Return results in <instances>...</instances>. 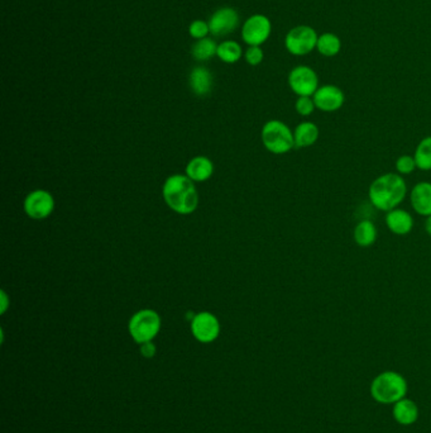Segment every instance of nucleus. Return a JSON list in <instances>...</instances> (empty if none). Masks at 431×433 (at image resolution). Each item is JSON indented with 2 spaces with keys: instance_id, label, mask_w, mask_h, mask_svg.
I'll return each mask as SVG.
<instances>
[{
  "instance_id": "nucleus-7",
  "label": "nucleus",
  "mask_w": 431,
  "mask_h": 433,
  "mask_svg": "<svg viewBox=\"0 0 431 433\" xmlns=\"http://www.w3.org/2000/svg\"><path fill=\"white\" fill-rule=\"evenodd\" d=\"M289 85L298 97H312L320 88L315 70L304 65L292 69L289 75Z\"/></svg>"
},
{
  "instance_id": "nucleus-26",
  "label": "nucleus",
  "mask_w": 431,
  "mask_h": 433,
  "mask_svg": "<svg viewBox=\"0 0 431 433\" xmlns=\"http://www.w3.org/2000/svg\"><path fill=\"white\" fill-rule=\"evenodd\" d=\"M188 32L190 35L196 38V40H201V38H205L207 36V33H210L209 30V23L204 22V20H194L190 27H188Z\"/></svg>"
},
{
  "instance_id": "nucleus-15",
  "label": "nucleus",
  "mask_w": 431,
  "mask_h": 433,
  "mask_svg": "<svg viewBox=\"0 0 431 433\" xmlns=\"http://www.w3.org/2000/svg\"><path fill=\"white\" fill-rule=\"evenodd\" d=\"M392 415L401 426H413V423H416L419 420V407L411 399L403 398L394 404Z\"/></svg>"
},
{
  "instance_id": "nucleus-3",
  "label": "nucleus",
  "mask_w": 431,
  "mask_h": 433,
  "mask_svg": "<svg viewBox=\"0 0 431 433\" xmlns=\"http://www.w3.org/2000/svg\"><path fill=\"white\" fill-rule=\"evenodd\" d=\"M370 396L380 404L389 405L406 398L408 384L405 376L397 372H383L373 379Z\"/></svg>"
},
{
  "instance_id": "nucleus-17",
  "label": "nucleus",
  "mask_w": 431,
  "mask_h": 433,
  "mask_svg": "<svg viewBox=\"0 0 431 433\" xmlns=\"http://www.w3.org/2000/svg\"><path fill=\"white\" fill-rule=\"evenodd\" d=\"M213 161L205 156H196L194 159L190 160L186 166V175L193 182H199V183L207 182L213 177Z\"/></svg>"
},
{
  "instance_id": "nucleus-4",
  "label": "nucleus",
  "mask_w": 431,
  "mask_h": 433,
  "mask_svg": "<svg viewBox=\"0 0 431 433\" xmlns=\"http://www.w3.org/2000/svg\"><path fill=\"white\" fill-rule=\"evenodd\" d=\"M262 142L269 153L284 155L295 147L293 132L286 123L274 119L266 123L262 129Z\"/></svg>"
},
{
  "instance_id": "nucleus-25",
  "label": "nucleus",
  "mask_w": 431,
  "mask_h": 433,
  "mask_svg": "<svg viewBox=\"0 0 431 433\" xmlns=\"http://www.w3.org/2000/svg\"><path fill=\"white\" fill-rule=\"evenodd\" d=\"M295 109L300 116L309 117L316 109L314 99L311 97H298L296 103H295Z\"/></svg>"
},
{
  "instance_id": "nucleus-14",
  "label": "nucleus",
  "mask_w": 431,
  "mask_h": 433,
  "mask_svg": "<svg viewBox=\"0 0 431 433\" xmlns=\"http://www.w3.org/2000/svg\"><path fill=\"white\" fill-rule=\"evenodd\" d=\"M410 201L416 213L423 217L431 215V183L416 184L410 193Z\"/></svg>"
},
{
  "instance_id": "nucleus-30",
  "label": "nucleus",
  "mask_w": 431,
  "mask_h": 433,
  "mask_svg": "<svg viewBox=\"0 0 431 433\" xmlns=\"http://www.w3.org/2000/svg\"><path fill=\"white\" fill-rule=\"evenodd\" d=\"M425 231L427 235H430L431 236V215L426 217Z\"/></svg>"
},
{
  "instance_id": "nucleus-6",
  "label": "nucleus",
  "mask_w": 431,
  "mask_h": 433,
  "mask_svg": "<svg viewBox=\"0 0 431 433\" xmlns=\"http://www.w3.org/2000/svg\"><path fill=\"white\" fill-rule=\"evenodd\" d=\"M317 33L312 27L298 25L287 33L285 46L293 56H305L316 49Z\"/></svg>"
},
{
  "instance_id": "nucleus-9",
  "label": "nucleus",
  "mask_w": 431,
  "mask_h": 433,
  "mask_svg": "<svg viewBox=\"0 0 431 433\" xmlns=\"http://www.w3.org/2000/svg\"><path fill=\"white\" fill-rule=\"evenodd\" d=\"M55 209V199L47 190H35L25 196V210L32 220H44Z\"/></svg>"
},
{
  "instance_id": "nucleus-27",
  "label": "nucleus",
  "mask_w": 431,
  "mask_h": 433,
  "mask_svg": "<svg viewBox=\"0 0 431 433\" xmlns=\"http://www.w3.org/2000/svg\"><path fill=\"white\" fill-rule=\"evenodd\" d=\"M245 60L252 66L260 65L263 61V51H262L261 47L260 46H250L245 51Z\"/></svg>"
},
{
  "instance_id": "nucleus-2",
  "label": "nucleus",
  "mask_w": 431,
  "mask_h": 433,
  "mask_svg": "<svg viewBox=\"0 0 431 433\" xmlns=\"http://www.w3.org/2000/svg\"><path fill=\"white\" fill-rule=\"evenodd\" d=\"M166 204L178 214H190L199 206V194L188 175L175 174L167 177L162 188Z\"/></svg>"
},
{
  "instance_id": "nucleus-10",
  "label": "nucleus",
  "mask_w": 431,
  "mask_h": 433,
  "mask_svg": "<svg viewBox=\"0 0 431 433\" xmlns=\"http://www.w3.org/2000/svg\"><path fill=\"white\" fill-rule=\"evenodd\" d=\"M272 31V25L266 16L255 14L249 17L243 25L242 37L249 46H261L266 42Z\"/></svg>"
},
{
  "instance_id": "nucleus-21",
  "label": "nucleus",
  "mask_w": 431,
  "mask_h": 433,
  "mask_svg": "<svg viewBox=\"0 0 431 433\" xmlns=\"http://www.w3.org/2000/svg\"><path fill=\"white\" fill-rule=\"evenodd\" d=\"M217 55L223 62L236 64L241 60L243 51H242L241 45L236 41H224L219 45Z\"/></svg>"
},
{
  "instance_id": "nucleus-13",
  "label": "nucleus",
  "mask_w": 431,
  "mask_h": 433,
  "mask_svg": "<svg viewBox=\"0 0 431 433\" xmlns=\"http://www.w3.org/2000/svg\"><path fill=\"white\" fill-rule=\"evenodd\" d=\"M386 226L397 236H406L413 231V215L405 209L395 208L386 214Z\"/></svg>"
},
{
  "instance_id": "nucleus-8",
  "label": "nucleus",
  "mask_w": 431,
  "mask_h": 433,
  "mask_svg": "<svg viewBox=\"0 0 431 433\" xmlns=\"http://www.w3.org/2000/svg\"><path fill=\"white\" fill-rule=\"evenodd\" d=\"M191 333L196 341L212 343L220 335V324L218 318L210 312H201L195 314L191 321Z\"/></svg>"
},
{
  "instance_id": "nucleus-22",
  "label": "nucleus",
  "mask_w": 431,
  "mask_h": 433,
  "mask_svg": "<svg viewBox=\"0 0 431 433\" xmlns=\"http://www.w3.org/2000/svg\"><path fill=\"white\" fill-rule=\"evenodd\" d=\"M413 158L418 169L423 171L431 170V136L420 141L413 153Z\"/></svg>"
},
{
  "instance_id": "nucleus-16",
  "label": "nucleus",
  "mask_w": 431,
  "mask_h": 433,
  "mask_svg": "<svg viewBox=\"0 0 431 433\" xmlns=\"http://www.w3.org/2000/svg\"><path fill=\"white\" fill-rule=\"evenodd\" d=\"M188 84L196 95L205 97L213 89V75L205 67H195L190 73Z\"/></svg>"
},
{
  "instance_id": "nucleus-18",
  "label": "nucleus",
  "mask_w": 431,
  "mask_h": 433,
  "mask_svg": "<svg viewBox=\"0 0 431 433\" xmlns=\"http://www.w3.org/2000/svg\"><path fill=\"white\" fill-rule=\"evenodd\" d=\"M319 127L314 122H303L298 124L293 131V140L295 147L306 148L314 146L316 141L319 140Z\"/></svg>"
},
{
  "instance_id": "nucleus-23",
  "label": "nucleus",
  "mask_w": 431,
  "mask_h": 433,
  "mask_svg": "<svg viewBox=\"0 0 431 433\" xmlns=\"http://www.w3.org/2000/svg\"><path fill=\"white\" fill-rule=\"evenodd\" d=\"M217 51H218L217 43L213 38H209V37L198 40V42L195 43L191 49L193 56L199 61H205V60L212 59L214 55H217Z\"/></svg>"
},
{
  "instance_id": "nucleus-29",
  "label": "nucleus",
  "mask_w": 431,
  "mask_h": 433,
  "mask_svg": "<svg viewBox=\"0 0 431 433\" xmlns=\"http://www.w3.org/2000/svg\"><path fill=\"white\" fill-rule=\"evenodd\" d=\"M1 302H3V304H1V313H4V312L6 311V308H8V298H6L4 292H1Z\"/></svg>"
},
{
  "instance_id": "nucleus-12",
  "label": "nucleus",
  "mask_w": 431,
  "mask_h": 433,
  "mask_svg": "<svg viewBox=\"0 0 431 433\" xmlns=\"http://www.w3.org/2000/svg\"><path fill=\"white\" fill-rule=\"evenodd\" d=\"M316 108L322 112H336L346 102V95L343 90L335 85H322L312 95Z\"/></svg>"
},
{
  "instance_id": "nucleus-5",
  "label": "nucleus",
  "mask_w": 431,
  "mask_h": 433,
  "mask_svg": "<svg viewBox=\"0 0 431 433\" xmlns=\"http://www.w3.org/2000/svg\"><path fill=\"white\" fill-rule=\"evenodd\" d=\"M161 317L152 309H142L132 316L128 324L129 335L138 345L151 342L161 331Z\"/></svg>"
},
{
  "instance_id": "nucleus-19",
  "label": "nucleus",
  "mask_w": 431,
  "mask_h": 433,
  "mask_svg": "<svg viewBox=\"0 0 431 433\" xmlns=\"http://www.w3.org/2000/svg\"><path fill=\"white\" fill-rule=\"evenodd\" d=\"M377 228L372 220H360L354 228V241L359 247H370L377 241Z\"/></svg>"
},
{
  "instance_id": "nucleus-28",
  "label": "nucleus",
  "mask_w": 431,
  "mask_h": 433,
  "mask_svg": "<svg viewBox=\"0 0 431 433\" xmlns=\"http://www.w3.org/2000/svg\"><path fill=\"white\" fill-rule=\"evenodd\" d=\"M157 352V348L154 346L153 341L146 342L140 345V354L146 359H152L153 356Z\"/></svg>"
},
{
  "instance_id": "nucleus-24",
  "label": "nucleus",
  "mask_w": 431,
  "mask_h": 433,
  "mask_svg": "<svg viewBox=\"0 0 431 433\" xmlns=\"http://www.w3.org/2000/svg\"><path fill=\"white\" fill-rule=\"evenodd\" d=\"M415 169H418L416 161L413 156L410 155H402L399 159L396 160V170L400 175H408L413 172Z\"/></svg>"
},
{
  "instance_id": "nucleus-11",
  "label": "nucleus",
  "mask_w": 431,
  "mask_h": 433,
  "mask_svg": "<svg viewBox=\"0 0 431 433\" xmlns=\"http://www.w3.org/2000/svg\"><path fill=\"white\" fill-rule=\"evenodd\" d=\"M239 16L233 8H220L209 20V30L215 37H224L237 30Z\"/></svg>"
},
{
  "instance_id": "nucleus-1",
  "label": "nucleus",
  "mask_w": 431,
  "mask_h": 433,
  "mask_svg": "<svg viewBox=\"0 0 431 433\" xmlns=\"http://www.w3.org/2000/svg\"><path fill=\"white\" fill-rule=\"evenodd\" d=\"M407 194L406 182L400 174L389 172L377 177L373 183L370 184L368 190L370 203L373 207L389 212L399 207L402 201H405Z\"/></svg>"
},
{
  "instance_id": "nucleus-20",
  "label": "nucleus",
  "mask_w": 431,
  "mask_h": 433,
  "mask_svg": "<svg viewBox=\"0 0 431 433\" xmlns=\"http://www.w3.org/2000/svg\"><path fill=\"white\" fill-rule=\"evenodd\" d=\"M340 49H341V41L334 33H322V36L317 38L316 49L325 57L338 55Z\"/></svg>"
}]
</instances>
